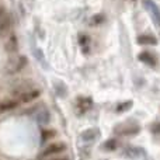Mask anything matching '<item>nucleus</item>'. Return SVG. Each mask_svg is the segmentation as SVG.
Here are the masks:
<instances>
[{
	"label": "nucleus",
	"mask_w": 160,
	"mask_h": 160,
	"mask_svg": "<svg viewBox=\"0 0 160 160\" xmlns=\"http://www.w3.org/2000/svg\"><path fill=\"white\" fill-rule=\"evenodd\" d=\"M27 65V59L25 56H18V58H14V59H10L8 63L6 65V73L8 75H13V73H17L22 69V68Z\"/></svg>",
	"instance_id": "nucleus-1"
},
{
	"label": "nucleus",
	"mask_w": 160,
	"mask_h": 160,
	"mask_svg": "<svg viewBox=\"0 0 160 160\" xmlns=\"http://www.w3.org/2000/svg\"><path fill=\"white\" fill-rule=\"evenodd\" d=\"M143 4H145V7H146V10L149 11L153 22L160 28V8L158 7V4H156L153 0H143Z\"/></svg>",
	"instance_id": "nucleus-2"
},
{
	"label": "nucleus",
	"mask_w": 160,
	"mask_h": 160,
	"mask_svg": "<svg viewBox=\"0 0 160 160\" xmlns=\"http://www.w3.org/2000/svg\"><path fill=\"white\" fill-rule=\"evenodd\" d=\"M66 150V145L63 142H53L51 143L48 148H45L42 150V156L47 158V156H51V155H58V153H62Z\"/></svg>",
	"instance_id": "nucleus-3"
},
{
	"label": "nucleus",
	"mask_w": 160,
	"mask_h": 160,
	"mask_svg": "<svg viewBox=\"0 0 160 160\" xmlns=\"http://www.w3.org/2000/svg\"><path fill=\"white\" fill-rule=\"evenodd\" d=\"M138 59L141 62H143V63H146L148 66H156V63H158V61H156V56L153 55V53L148 52V51H143V52L139 53Z\"/></svg>",
	"instance_id": "nucleus-4"
},
{
	"label": "nucleus",
	"mask_w": 160,
	"mask_h": 160,
	"mask_svg": "<svg viewBox=\"0 0 160 160\" xmlns=\"http://www.w3.org/2000/svg\"><path fill=\"white\" fill-rule=\"evenodd\" d=\"M35 119L39 125H47L51 119V115H49V112H48V110L42 108V110H39L38 112L35 114Z\"/></svg>",
	"instance_id": "nucleus-5"
},
{
	"label": "nucleus",
	"mask_w": 160,
	"mask_h": 160,
	"mask_svg": "<svg viewBox=\"0 0 160 160\" xmlns=\"http://www.w3.org/2000/svg\"><path fill=\"white\" fill-rule=\"evenodd\" d=\"M91 105H93L91 98H88V97H79L78 108L80 110V112H86V111H88L91 108Z\"/></svg>",
	"instance_id": "nucleus-6"
},
{
	"label": "nucleus",
	"mask_w": 160,
	"mask_h": 160,
	"mask_svg": "<svg viewBox=\"0 0 160 160\" xmlns=\"http://www.w3.org/2000/svg\"><path fill=\"white\" fill-rule=\"evenodd\" d=\"M136 41H138L139 45H158V39H156L153 35H150V34L139 35Z\"/></svg>",
	"instance_id": "nucleus-7"
},
{
	"label": "nucleus",
	"mask_w": 160,
	"mask_h": 160,
	"mask_svg": "<svg viewBox=\"0 0 160 160\" xmlns=\"http://www.w3.org/2000/svg\"><path fill=\"white\" fill-rule=\"evenodd\" d=\"M10 27H11V17L8 14H6V17L0 21V37H4L10 31Z\"/></svg>",
	"instance_id": "nucleus-8"
},
{
	"label": "nucleus",
	"mask_w": 160,
	"mask_h": 160,
	"mask_svg": "<svg viewBox=\"0 0 160 160\" xmlns=\"http://www.w3.org/2000/svg\"><path fill=\"white\" fill-rule=\"evenodd\" d=\"M39 90H27V91H24V93H21V101L22 102H30V101H32V100H35L37 97H39Z\"/></svg>",
	"instance_id": "nucleus-9"
},
{
	"label": "nucleus",
	"mask_w": 160,
	"mask_h": 160,
	"mask_svg": "<svg viewBox=\"0 0 160 160\" xmlns=\"http://www.w3.org/2000/svg\"><path fill=\"white\" fill-rule=\"evenodd\" d=\"M98 136H100L98 129H87L82 133V139L84 142H93V141H96Z\"/></svg>",
	"instance_id": "nucleus-10"
},
{
	"label": "nucleus",
	"mask_w": 160,
	"mask_h": 160,
	"mask_svg": "<svg viewBox=\"0 0 160 160\" xmlns=\"http://www.w3.org/2000/svg\"><path fill=\"white\" fill-rule=\"evenodd\" d=\"M17 47H18L17 38H16V35H13V34H11V35L7 38V41H6L4 48H6V51H7V52H14V51H17Z\"/></svg>",
	"instance_id": "nucleus-11"
},
{
	"label": "nucleus",
	"mask_w": 160,
	"mask_h": 160,
	"mask_svg": "<svg viewBox=\"0 0 160 160\" xmlns=\"http://www.w3.org/2000/svg\"><path fill=\"white\" fill-rule=\"evenodd\" d=\"M18 105V102L16 100H6V101L0 102V112H4V111H10Z\"/></svg>",
	"instance_id": "nucleus-12"
},
{
	"label": "nucleus",
	"mask_w": 160,
	"mask_h": 160,
	"mask_svg": "<svg viewBox=\"0 0 160 160\" xmlns=\"http://www.w3.org/2000/svg\"><path fill=\"white\" fill-rule=\"evenodd\" d=\"M132 107V101H125V102H121V104L117 105V112H124V111L129 110Z\"/></svg>",
	"instance_id": "nucleus-13"
},
{
	"label": "nucleus",
	"mask_w": 160,
	"mask_h": 160,
	"mask_svg": "<svg viewBox=\"0 0 160 160\" xmlns=\"http://www.w3.org/2000/svg\"><path fill=\"white\" fill-rule=\"evenodd\" d=\"M117 148V141L115 139H110V141L104 142L102 145V149H107V150H114Z\"/></svg>",
	"instance_id": "nucleus-14"
},
{
	"label": "nucleus",
	"mask_w": 160,
	"mask_h": 160,
	"mask_svg": "<svg viewBox=\"0 0 160 160\" xmlns=\"http://www.w3.org/2000/svg\"><path fill=\"white\" fill-rule=\"evenodd\" d=\"M53 136V131H42V141H47L48 138Z\"/></svg>",
	"instance_id": "nucleus-15"
},
{
	"label": "nucleus",
	"mask_w": 160,
	"mask_h": 160,
	"mask_svg": "<svg viewBox=\"0 0 160 160\" xmlns=\"http://www.w3.org/2000/svg\"><path fill=\"white\" fill-rule=\"evenodd\" d=\"M150 129H152L153 133H160V124H153Z\"/></svg>",
	"instance_id": "nucleus-16"
},
{
	"label": "nucleus",
	"mask_w": 160,
	"mask_h": 160,
	"mask_svg": "<svg viewBox=\"0 0 160 160\" xmlns=\"http://www.w3.org/2000/svg\"><path fill=\"white\" fill-rule=\"evenodd\" d=\"M6 14H7V13H6V10H4V8H3V7H0V21H2V20L6 17Z\"/></svg>",
	"instance_id": "nucleus-17"
},
{
	"label": "nucleus",
	"mask_w": 160,
	"mask_h": 160,
	"mask_svg": "<svg viewBox=\"0 0 160 160\" xmlns=\"http://www.w3.org/2000/svg\"><path fill=\"white\" fill-rule=\"evenodd\" d=\"M51 160H68V159H51Z\"/></svg>",
	"instance_id": "nucleus-18"
}]
</instances>
